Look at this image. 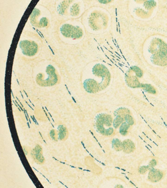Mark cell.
I'll list each match as a JSON object with an SVG mask.
<instances>
[{
	"label": "cell",
	"mask_w": 167,
	"mask_h": 188,
	"mask_svg": "<svg viewBox=\"0 0 167 188\" xmlns=\"http://www.w3.org/2000/svg\"><path fill=\"white\" fill-rule=\"evenodd\" d=\"M20 46L23 53L26 56H33L38 51L37 45L34 42L25 40L20 42Z\"/></svg>",
	"instance_id": "6da1fadb"
},
{
	"label": "cell",
	"mask_w": 167,
	"mask_h": 188,
	"mask_svg": "<svg viewBox=\"0 0 167 188\" xmlns=\"http://www.w3.org/2000/svg\"><path fill=\"white\" fill-rule=\"evenodd\" d=\"M30 157L34 162L38 165H43L46 162L43 155V148L38 144H36L32 148Z\"/></svg>",
	"instance_id": "7a4b0ae2"
},
{
	"label": "cell",
	"mask_w": 167,
	"mask_h": 188,
	"mask_svg": "<svg viewBox=\"0 0 167 188\" xmlns=\"http://www.w3.org/2000/svg\"><path fill=\"white\" fill-rule=\"evenodd\" d=\"M58 141L62 142L65 141L69 136L68 130L63 124H60L57 127Z\"/></svg>",
	"instance_id": "3957f363"
},
{
	"label": "cell",
	"mask_w": 167,
	"mask_h": 188,
	"mask_svg": "<svg viewBox=\"0 0 167 188\" xmlns=\"http://www.w3.org/2000/svg\"><path fill=\"white\" fill-rule=\"evenodd\" d=\"M149 178L153 181H157L160 180L162 177V174L159 171L153 170L150 172Z\"/></svg>",
	"instance_id": "277c9868"
},
{
	"label": "cell",
	"mask_w": 167,
	"mask_h": 188,
	"mask_svg": "<svg viewBox=\"0 0 167 188\" xmlns=\"http://www.w3.org/2000/svg\"><path fill=\"white\" fill-rule=\"evenodd\" d=\"M48 136L51 141L54 142H57L58 141V134L57 129H52L49 131Z\"/></svg>",
	"instance_id": "5b68a950"
},
{
	"label": "cell",
	"mask_w": 167,
	"mask_h": 188,
	"mask_svg": "<svg viewBox=\"0 0 167 188\" xmlns=\"http://www.w3.org/2000/svg\"><path fill=\"white\" fill-rule=\"evenodd\" d=\"M22 148L24 152V153L26 158L30 157L31 150L32 148L30 147L25 145H22Z\"/></svg>",
	"instance_id": "8992f818"
},
{
	"label": "cell",
	"mask_w": 167,
	"mask_h": 188,
	"mask_svg": "<svg viewBox=\"0 0 167 188\" xmlns=\"http://www.w3.org/2000/svg\"><path fill=\"white\" fill-rule=\"evenodd\" d=\"M143 87L145 90L150 93L155 94V93L156 91L154 88L151 86L150 85L148 84L143 85Z\"/></svg>",
	"instance_id": "52a82bcc"
}]
</instances>
